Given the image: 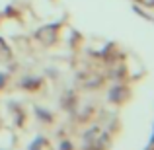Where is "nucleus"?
<instances>
[{
  "instance_id": "nucleus-1",
  "label": "nucleus",
  "mask_w": 154,
  "mask_h": 150,
  "mask_svg": "<svg viewBox=\"0 0 154 150\" xmlns=\"http://www.w3.org/2000/svg\"><path fill=\"white\" fill-rule=\"evenodd\" d=\"M143 4H146V6H154V0H140Z\"/></svg>"
}]
</instances>
